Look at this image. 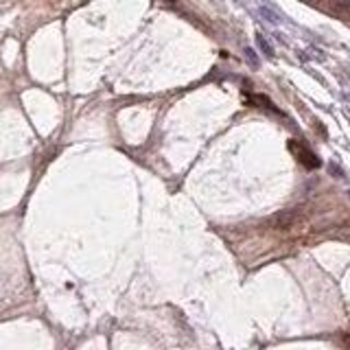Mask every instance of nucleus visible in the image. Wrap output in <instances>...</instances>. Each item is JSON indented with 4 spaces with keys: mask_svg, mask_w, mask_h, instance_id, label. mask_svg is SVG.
<instances>
[{
    "mask_svg": "<svg viewBox=\"0 0 350 350\" xmlns=\"http://www.w3.org/2000/svg\"><path fill=\"white\" fill-rule=\"evenodd\" d=\"M289 149H291V153H294V156L300 160L304 166H307V169H318V166H320L318 156H315L311 149H307L304 145H300V142L291 140V142H289Z\"/></svg>",
    "mask_w": 350,
    "mask_h": 350,
    "instance_id": "f257e3e1",
    "label": "nucleus"
},
{
    "mask_svg": "<svg viewBox=\"0 0 350 350\" xmlns=\"http://www.w3.org/2000/svg\"><path fill=\"white\" fill-rule=\"evenodd\" d=\"M252 103H258V105H261V107H265V110H272L274 114H280V112L276 110V107H274V103H272V101H269V99H267V96H261V94H254V96H252Z\"/></svg>",
    "mask_w": 350,
    "mask_h": 350,
    "instance_id": "f03ea898",
    "label": "nucleus"
},
{
    "mask_svg": "<svg viewBox=\"0 0 350 350\" xmlns=\"http://www.w3.org/2000/svg\"><path fill=\"white\" fill-rule=\"evenodd\" d=\"M169 2H173V0H169Z\"/></svg>",
    "mask_w": 350,
    "mask_h": 350,
    "instance_id": "7ed1b4c3",
    "label": "nucleus"
}]
</instances>
